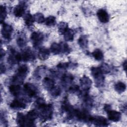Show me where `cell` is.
<instances>
[{
    "label": "cell",
    "instance_id": "obj_1",
    "mask_svg": "<svg viewBox=\"0 0 127 127\" xmlns=\"http://www.w3.org/2000/svg\"><path fill=\"white\" fill-rule=\"evenodd\" d=\"M28 66L26 64L21 65L17 69V72L12 78V81L15 83L22 82L28 72Z\"/></svg>",
    "mask_w": 127,
    "mask_h": 127
},
{
    "label": "cell",
    "instance_id": "obj_2",
    "mask_svg": "<svg viewBox=\"0 0 127 127\" xmlns=\"http://www.w3.org/2000/svg\"><path fill=\"white\" fill-rule=\"evenodd\" d=\"M91 73L93 77L96 85L100 87L103 85L104 81V77L99 67H92L90 69Z\"/></svg>",
    "mask_w": 127,
    "mask_h": 127
},
{
    "label": "cell",
    "instance_id": "obj_3",
    "mask_svg": "<svg viewBox=\"0 0 127 127\" xmlns=\"http://www.w3.org/2000/svg\"><path fill=\"white\" fill-rule=\"evenodd\" d=\"M40 116L44 121L51 120L53 113V107L52 104H46L40 109Z\"/></svg>",
    "mask_w": 127,
    "mask_h": 127
},
{
    "label": "cell",
    "instance_id": "obj_4",
    "mask_svg": "<svg viewBox=\"0 0 127 127\" xmlns=\"http://www.w3.org/2000/svg\"><path fill=\"white\" fill-rule=\"evenodd\" d=\"M30 39L33 44V46L36 48L40 46L43 43L44 40V35L40 32L34 31L31 33Z\"/></svg>",
    "mask_w": 127,
    "mask_h": 127
},
{
    "label": "cell",
    "instance_id": "obj_5",
    "mask_svg": "<svg viewBox=\"0 0 127 127\" xmlns=\"http://www.w3.org/2000/svg\"><path fill=\"white\" fill-rule=\"evenodd\" d=\"M39 114L38 112L35 110H32L29 111L26 115V127L34 126V121L36 119Z\"/></svg>",
    "mask_w": 127,
    "mask_h": 127
},
{
    "label": "cell",
    "instance_id": "obj_6",
    "mask_svg": "<svg viewBox=\"0 0 127 127\" xmlns=\"http://www.w3.org/2000/svg\"><path fill=\"white\" fill-rule=\"evenodd\" d=\"M90 122L97 127H107L109 125L108 121L106 118L99 116H91L90 119Z\"/></svg>",
    "mask_w": 127,
    "mask_h": 127
},
{
    "label": "cell",
    "instance_id": "obj_7",
    "mask_svg": "<svg viewBox=\"0 0 127 127\" xmlns=\"http://www.w3.org/2000/svg\"><path fill=\"white\" fill-rule=\"evenodd\" d=\"M21 61V54L13 49L10 50V54L7 58V62L10 64H16Z\"/></svg>",
    "mask_w": 127,
    "mask_h": 127
},
{
    "label": "cell",
    "instance_id": "obj_8",
    "mask_svg": "<svg viewBox=\"0 0 127 127\" xmlns=\"http://www.w3.org/2000/svg\"><path fill=\"white\" fill-rule=\"evenodd\" d=\"M23 89L25 93L29 97H34L37 93V88L31 83H26L24 85Z\"/></svg>",
    "mask_w": 127,
    "mask_h": 127
},
{
    "label": "cell",
    "instance_id": "obj_9",
    "mask_svg": "<svg viewBox=\"0 0 127 127\" xmlns=\"http://www.w3.org/2000/svg\"><path fill=\"white\" fill-rule=\"evenodd\" d=\"M1 24L2 28L1 32L2 37L5 39H10L13 31L12 27L10 25L6 24L4 22L1 23Z\"/></svg>",
    "mask_w": 127,
    "mask_h": 127
},
{
    "label": "cell",
    "instance_id": "obj_10",
    "mask_svg": "<svg viewBox=\"0 0 127 127\" xmlns=\"http://www.w3.org/2000/svg\"><path fill=\"white\" fill-rule=\"evenodd\" d=\"M21 60L27 62L35 59V55L30 48L25 49L21 54Z\"/></svg>",
    "mask_w": 127,
    "mask_h": 127
},
{
    "label": "cell",
    "instance_id": "obj_11",
    "mask_svg": "<svg viewBox=\"0 0 127 127\" xmlns=\"http://www.w3.org/2000/svg\"><path fill=\"white\" fill-rule=\"evenodd\" d=\"M81 87L84 91H87L91 87L92 81L90 78L84 75L79 80Z\"/></svg>",
    "mask_w": 127,
    "mask_h": 127
},
{
    "label": "cell",
    "instance_id": "obj_12",
    "mask_svg": "<svg viewBox=\"0 0 127 127\" xmlns=\"http://www.w3.org/2000/svg\"><path fill=\"white\" fill-rule=\"evenodd\" d=\"M97 16L99 20L103 23H107L109 21V15L104 9H100L97 12Z\"/></svg>",
    "mask_w": 127,
    "mask_h": 127
},
{
    "label": "cell",
    "instance_id": "obj_13",
    "mask_svg": "<svg viewBox=\"0 0 127 127\" xmlns=\"http://www.w3.org/2000/svg\"><path fill=\"white\" fill-rule=\"evenodd\" d=\"M108 119L114 122H118L121 119V113L120 112L110 110L107 112Z\"/></svg>",
    "mask_w": 127,
    "mask_h": 127
},
{
    "label": "cell",
    "instance_id": "obj_14",
    "mask_svg": "<svg viewBox=\"0 0 127 127\" xmlns=\"http://www.w3.org/2000/svg\"><path fill=\"white\" fill-rule=\"evenodd\" d=\"M10 107L12 109H20L25 108L26 105L25 102L21 100L15 99L10 104Z\"/></svg>",
    "mask_w": 127,
    "mask_h": 127
},
{
    "label": "cell",
    "instance_id": "obj_15",
    "mask_svg": "<svg viewBox=\"0 0 127 127\" xmlns=\"http://www.w3.org/2000/svg\"><path fill=\"white\" fill-rule=\"evenodd\" d=\"M50 54V52L49 49L45 47H40L38 51V57L41 61H45L48 59Z\"/></svg>",
    "mask_w": 127,
    "mask_h": 127
},
{
    "label": "cell",
    "instance_id": "obj_16",
    "mask_svg": "<svg viewBox=\"0 0 127 127\" xmlns=\"http://www.w3.org/2000/svg\"><path fill=\"white\" fill-rule=\"evenodd\" d=\"M25 5L24 3H20L17 5L13 9L14 15L17 17H21L24 14L25 11Z\"/></svg>",
    "mask_w": 127,
    "mask_h": 127
},
{
    "label": "cell",
    "instance_id": "obj_17",
    "mask_svg": "<svg viewBox=\"0 0 127 127\" xmlns=\"http://www.w3.org/2000/svg\"><path fill=\"white\" fill-rule=\"evenodd\" d=\"M42 84L45 89L50 91L55 86V82L52 79L46 77L42 81Z\"/></svg>",
    "mask_w": 127,
    "mask_h": 127
},
{
    "label": "cell",
    "instance_id": "obj_18",
    "mask_svg": "<svg viewBox=\"0 0 127 127\" xmlns=\"http://www.w3.org/2000/svg\"><path fill=\"white\" fill-rule=\"evenodd\" d=\"M75 32L73 29L68 28L63 34L64 40L66 41H72L74 39Z\"/></svg>",
    "mask_w": 127,
    "mask_h": 127
},
{
    "label": "cell",
    "instance_id": "obj_19",
    "mask_svg": "<svg viewBox=\"0 0 127 127\" xmlns=\"http://www.w3.org/2000/svg\"><path fill=\"white\" fill-rule=\"evenodd\" d=\"M20 90V86L18 84H12L9 87V92L14 96H17L19 94Z\"/></svg>",
    "mask_w": 127,
    "mask_h": 127
},
{
    "label": "cell",
    "instance_id": "obj_20",
    "mask_svg": "<svg viewBox=\"0 0 127 127\" xmlns=\"http://www.w3.org/2000/svg\"><path fill=\"white\" fill-rule=\"evenodd\" d=\"M17 125L19 126L24 127L26 124V117L21 113H18L16 119Z\"/></svg>",
    "mask_w": 127,
    "mask_h": 127
},
{
    "label": "cell",
    "instance_id": "obj_21",
    "mask_svg": "<svg viewBox=\"0 0 127 127\" xmlns=\"http://www.w3.org/2000/svg\"><path fill=\"white\" fill-rule=\"evenodd\" d=\"M115 91L118 93H122L125 91L126 89V85L123 82L118 81L114 85Z\"/></svg>",
    "mask_w": 127,
    "mask_h": 127
},
{
    "label": "cell",
    "instance_id": "obj_22",
    "mask_svg": "<svg viewBox=\"0 0 127 127\" xmlns=\"http://www.w3.org/2000/svg\"><path fill=\"white\" fill-rule=\"evenodd\" d=\"M50 51L54 55H58L61 53V48L60 44L53 43L50 47Z\"/></svg>",
    "mask_w": 127,
    "mask_h": 127
},
{
    "label": "cell",
    "instance_id": "obj_23",
    "mask_svg": "<svg viewBox=\"0 0 127 127\" xmlns=\"http://www.w3.org/2000/svg\"><path fill=\"white\" fill-rule=\"evenodd\" d=\"M92 55L96 60L98 61L102 60L104 58V54L102 51L99 49H95L92 53Z\"/></svg>",
    "mask_w": 127,
    "mask_h": 127
},
{
    "label": "cell",
    "instance_id": "obj_24",
    "mask_svg": "<svg viewBox=\"0 0 127 127\" xmlns=\"http://www.w3.org/2000/svg\"><path fill=\"white\" fill-rule=\"evenodd\" d=\"M78 43L81 48H86L88 45V39L87 36L85 35H81L78 40Z\"/></svg>",
    "mask_w": 127,
    "mask_h": 127
},
{
    "label": "cell",
    "instance_id": "obj_25",
    "mask_svg": "<svg viewBox=\"0 0 127 127\" xmlns=\"http://www.w3.org/2000/svg\"><path fill=\"white\" fill-rule=\"evenodd\" d=\"M58 32L60 34H64L68 29V24L64 22H61L58 25Z\"/></svg>",
    "mask_w": 127,
    "mask_h": 127
},
{
    "label": "cell",
    "instance_id": "obj_26",
    "mask_svg": "<svg viewBox=\"0 0 127 127\" xmlns=\"http://www.w3.org/2000/svg\"><path fill=\"white\" fill-rule=\"evenodd\" d=\"M24 20L25 24L27 26H31L32 25L34 22L33 18V16H32L30 13H28L25 14L24 17Z\"/></svg>",
    "mask_w": 127,
    "mask_h": 127
},
{
    "label": "cell",
    "instance_id": "obj_27",
    "mask_svg": "<svg viewBox=\"0 0 127 127\" xmlns=\"http://www.w3.org/2000/svg\"><path fill=\"white\" fill-rule=\"evenodd\" d=\"M62 91L61 88L58 86H54L50 90V93L53 97H58L61 94Z\"/></svg>",
    "mask_w": 127,
    "mask_h": 127
},
{
    "label": "cell",
    "instance_id": "obj_28",
    "mask_svg": "<svg viewBox=\"0 0 127 127\" xmlns=\"http://www.w3.org/2000/svg\"><path fill=\"white\" fill-rule=\"evenodd\" d=\"M33 18L34 21H36L38 23H42L45 21V18L44 15L40 12H37L33 15Z\"/></svg>",
    "mask_w": 127,
    "mask_h": 127
},
{
    "label": "cell",
    "instance_id": "obj_29",
    "mask_svg": "<svg viewBox=\"0 0 127 127\" xmlns=\"http://www.w3.org/2000/svg\"><path fill=\"white\" fill-rule=\"evenodd\" d=\"M44 22L45 24L47 26H53L56 23V18L55 16L50 15L45 18Z\"/></svg>",
    "mask_w": 127,
    "mask_h": 127
},
{
    "label": "cell",
    "instance_id": "obj_30",
    "mask_svg": "<svg viewBox=\"0 0 127 127\" xmlns=\"http://www.w3.org/2000/svg\"><path fill=\"white\" fill-rule=\"evenodd\" d=\"M73 79V77L72 75L69 74H64L63 75L62 80L63 83L65 84L70 83Z\"/></svg>",
    "mask_w": 127,
    "mask_h": 127
},
{
    "label": "cell",
    "instance_id": "obj_31",
    "mask_svg": "<svg viewBox=\"0 0 127 127\" xmlns=\"http://www.w3.org/2000/svg\"><path fill=\"white\" fill-rule=\"evenodd\" d=\"M22 35H19L16 40V42L17 44V45L20 47V48H23L26 45V40L25 37V36Z\"/></svg>",
    "mask_w": 127,
    "mask_h": 127
},
{
    "label": "cell",
    "instance_id": "obj_32",
    "mask_svg": "<svg viewBox=\"0 0 127 127\" xmlns=\"http://www.w3.org/2000/svg\"><path fill=\"white\" fill-rule=\"evenodd\" d=\"M0 22L1 24L4 22V20L7 15V11L5 6L1 5L0 6Z\"/></svg>",
    "mask_w": 127,
    "mask_h": 127
},
{
    "label": "cell",
    "instance_id": "obj_33",
    "mask_svg": "<svg viewBox=\"0 0 127 127\" xmlns=\"http://www.w3.org/2000/svg\"><path fill=\"white\" fill-rule=\"evenodd\" d=\"M60 44L61 48V53L65 54H68L70 52V49L67 44L64 42H61Z\"/></svg>",
    "mask_w": 127,
    "mask_h": 127
},
{
    "label": "cell",
    "instance_id": "obj_34",
    "mask_svg": "<svg viewBox=\"0 0 127 127\" xmlns=\"http://www.w3.org/2000/svg\"><path fill=\"white\" fill-rule=\"evenodd\" d=\"M99 67L103 74H107L110 72V67L106 63H103Z\"/></svg>",
    "mask_w": 127,
    "mask_h": 127
},
{
    "label": "cell",
    "instance_id": "obj_35",
    "mask_svg": "<svg viewBox=\"0 0 127 127\" xmlns=\"http://www.w3.org/2000/svg\"><path fill=\"white\" fill-rule=\"evenodd\" d=\"M46 104L45 100L42 98H38L35 101V105L38 109H40Z\"/></svg>",
    "mask_w": 127,
    "mask_h": 127
},
{
    "label": "cell",
    "instance_id": "obj_36",
    "mask_svg": "<svg viewBox=\"0 0 127 127\" xmlns=\"http://www.w3.org/2000/svg\"><path fill=\"white\" fill-rule=\"evenodd\" d=\"M68 91L71 93H80L79 87L77 85H73L70 86L68 88Z\"/></svg>",
    "mask_w": 127,
    "mask_h": 127
},
{
    "label": "cell",
    "instance_id": "obj_37",
    "mask_svg": "<svg viewBox=\"0 0 127 127\" xmlns=\"http://www.w3.org/2000/svg\"><path fill=\"white\" fill-rule=\"evenodd\" d=\"M69 66V63H59L57 65V67L59 69H66Z\"/></svg>",
    "mask_w": 127,
    "mask_h": 127
},
{
    "label": "cell",
    "instance_id": "obj_38",
    "mask_svg": "<svg viewBox=\"0 0 127 127\" xmlns=\"http://www.w3.org/2000/svg\"><path fill=\"white\" fill-rule=\"evenodd\" d=\"M111 106L110 105H108V104H106L105 105L104 107V110L106 112H107L108 111H109V110H111Z\"/></svg>",
    "mask_w": 127,
    "mask_h": 127
},
{
    "label": "cell",
    "instance_id": "obj_39",
    "mask_svg": "<svg viewBox=\"0 0 127 127\" xmlns=\"http://www.w3.org/2000/svg\"><path fill=\"white\" fill-rule=\"evenodd\" d=\"M6 70V68L5 67V66L2 64H0V73L1 74H2V73H4Z\"/></svg>",
    "mask_w": 127,
    "mask_h": 127
},
{
    "label": "cell",
    "instance_id": "obj_40",
    "mask_svg": "<svg viewBox=\"0 0 127 127\" xmlns=\"http://www.w3.org/2000/svg\"><path fill=\"white\" fill-rule=\"evenodd\" d=\"M123 69H124V70L125 71H126V70H127V61L126 60H125V62H123Z\"/></svg>",
    "mask_w": 127,
    "mask_h": 127
}]
</instances>
